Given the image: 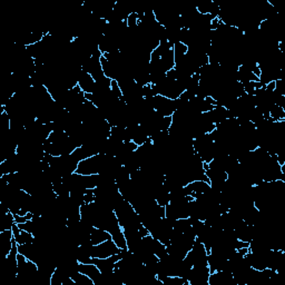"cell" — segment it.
I'll return each mask as SVG.
<instances>
[{"label":"cell","mask_w":285,"mask_h":285,"mask_svg":"<svg viewBox=\"0 0 285 285\" xmlns=\"http://www.w3.org/2000/svg\"><path fill=\"white\" fill-rule=\"evenodd\" d=\"M121 251L122 249L117 246L113 240H107L100 244L91 245L90 256L91 258H107L118 254Z\"/></svg>","instance_id":"obj_1"},{"label":"cell","mask_w":285,"mask_h":285,"mask_svg":"<svg viewBox=\"0 0 285 285\" xmlns=\"http://www.w3.org/2000/svg\"><path fill=\"white\" fill-rule=\"evenodd\" d=\"M77 84L80 85L81 90L84 93H88V94H94L95 91V86H96V81L93 78V76L90 74L86 73L85 70H81L80 74H78V78H77Z\"/></svg>","instance_id":"obj_2"},{"label":"cell","mask_w":285,"mask_h":285,"mask_svg":"<svg viewBox=\"0 0 285 285\" xmlns=\"http://www.w3.org/2000/svg\"><path fill=\"white\" fill-rule=\"evenodd\" d=\"M14 245V233L12 230H5L0 232V249L3 255L7 256L12 249Z\"/></svg>","instance_id":"obj_3"},{"label":"cell","mask_w":285,"mask_h":285,"mask_svg":"<svg viewBox=\"0 0 285 285\" xmlns=\"http://www.w3.org/2000/svg\"><path fill=\"white\" fill-rule=\"evenodd\" d=\"M107 240H112V234L109 232L105 231L99 227L91 226L90 229V244L97 245L105 242Z\"/></svg>","instance_id":"obj_4"}]
</instances>
